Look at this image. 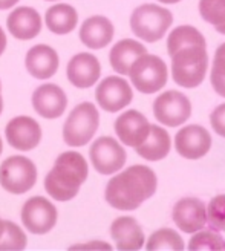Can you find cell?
<instances>
[{
	"label": "cell",
	"instance_id": "obj_2",
	"mask_svg": "<svg viewBox=\"0 0 225 251\" xmlns=\"http://www.w3.org/2000/svg\"><path fill=\"white\" fill-rule=\"evenodd\" d=\"M89 176V167L78 152H63L57 156L54 167L45 178V190L60 202H68L78 195L80 187Z\"/></svg>",
	"mask_w": 225,
	"mask_h": 251
},
{
	"label": "cell",
	"instance_id": "obj_35",
	"mask_svg": "<svg viewBox=\"0 0 225 251\" xmlns=\"http://www.w3.org/2000/svg\"><path fill=\"white\" fill-rule=\"evenodd\" d=\"M3 110V98H2V83H0V115H2Z\"/></svg>",
	"mask_w": 225,
	"mask_h": 251
},
{
	"label": "cell",
	"instance_id": "obj_29",
	"mask_svg": "<svg viewBox=\"0 0 225 251\" xmlns=\"http://www.w3.org/2000/svg\"><path fill=\"white\" fill-rule=\"evenodd\" d=\"M210 80H211V84H213V87H215V91L221 97H225V43L221 45L216 49L213 69H211Z\"/></svg>",
	"mask_w": 225,
	"mask_h": 251
},
{
	"label": "cell",
	"instance_id": "obj_23",
	"mask_svg": "<svg viewBox=\"0 0 225 251\" xmlns=\"http://www.w3.org/2000/svg\"><path fill=\"white\" fill-rule=\"evenodd\" d=\"M45 23L51 32L58 34V35H65L77 28L78 14L72 5L57 3L46 11Z\"/></svg>",
	"mask_w": 225,
	"mask_h": 251
},
{
	"label": "cell",
	"instance_id": "obj_38",
	"mask_svg": "<svg viewBox=\"0 0 225 251\" xmlns=\"http://www.w3.org/2000/svg\"><path fill=\"white\" fill-rule=\"evenodd\" d=\"M48 2H57V0H48Z\"/></svg>",
	"mask_w": 225,
	"mask_h": 251
},
{
	"label": "cell",
	"instance_id": "obj_15",
	"mask_svg": "<svg viewBox=\"0 0 225 251\" xmlns=\"http://www.w3.org/2000/svg\"><path fill=\"white\" fill-rule=\"evenodd\" d=\"M175 146H176V150L181 156L187 159H198L207 155L210 150L211 136L201 126H187L176 133Z\"/></svg>",
	"mask_w": 225,
	"mask_h": 251
},
{
	"label": "cell",
	"instance_id": "obj_11",
	"mask_svg": "<svg viewBox=\"0 0 225 251\" xmlns=\"http://www.w3.org/2000/svg\"><path fill=\"white\" fill-rule=\"evenodd\" d=\"M6 141L20 152H29L42 141V127L34 118L20 115L12 118L5 127Z\"/></svg>",
	"mask_w": 225,
	"mask_h": 251
},
{
	"label": "cell",
	"instance_id": "obj_26",
	"mask_svg": "<svg viewBox=\"0 0 225 251\" xmlns=\"http://www.w3.org/2000/svg\"><path fill=\"white\" fill-rule=\"evenodd\" d=\"M199 12L218 32L225 34V0H199Z\"/></svg>",
	"mask_w": 225,
	"mask_h": 251
},
{
	"label": "cell",
	"instance_id": "obj_24",
	"mask_svg": "<svg viewBox=\"0 0 225 251\" xmlns=\"http://www.w3.org/2000/svg\"><path fill=\"white\" fill-rule=\"evenodd\" d=\"M136 153L147 161H159L166 158L170 152V136L158 126H150V130L146 140L136 146Z\"/></svg>",
	"mask_w": 225,
	"mask_h": 251
},
{
	"label": "cell",
	"instance_id": "obj_4",
	"mask_svg": "<svg viewBox=\"0 0 225 251\" xmlns=\"http://www.w3.org/2000/svg\"><path fill=\"white\" fill-rule=\"evenodd\" d=\"M173 22L172 12L158 5H141L132 12L130 28L141 40L155 43L161 40Z\"/></svg>",
	"mask_w": 225,
	"mask_h": 251
},
{
	"label": "cell",
	"instance_id": "obj_5",
	"mask_svg": "<svg viewBox=\"0 0 225 251\" xmlns=\"http://www.w3.org/2000/svg\"><path fill=\"white\" fill-rule=\"evenodd\" d=\"M100 124V114L92 103L75 106L63 126V140L71 147H81L89 143Z\"/></svg>",
	"mask_w": 225,
	"mask_h": 251
},
{
	"label": "cell",
	"instance_id": "obj_32",
	"mask_svg": "<svg viewBox=\"0 0 225 251\" xmlns=\"http://www.w3.org/2000/svg\"><path fill=\"white\" fill-rule=\"evenodd\" d=\"M210 121H211V127H213V130L219 136L225 138V104H221L213 110V114L210 117Z\"/></svg>",
	"mask_w": 225,
	"mask_h": 251
},
{
	"label": "cell",
	"instance_id": "obj_36",
	"mask_svg": "<svg viewBox=\"0 0 225 251\" xmlns=\"http://www.w3.org/2000/svg\"><path fill=\"white\" fill-rule=\"evenodd\" d=\"M161 3H178L179 0H159Z\"/></svg>",
	"mask_w": 225,
	"mask_h": 251
},
{
	"label": "cell",
	"instance_id": "obj_7",
	"mask_svg": "<svg viewBox=\"0 0 225 251\" xmlns=\"http://www.w3.org/2000/svg\"><path fill=\"white\" fill-rule=\"evenodd\" d=\"M130 80L141 94H153L161 91L167 83V66L156 55L144 54L136 58L129 69Z\"/></svg>",
	"mask_w": 225,
	"mask_h": 251
},
{
	"label": "cell",
	"instance_id": "obj_19",
	"mask_svg": "<svg viewBox=\"0 0 225 251\" xmlns=\"http://www.w3.org/2000/svg\"><path fill=\"white\" fill-rule=\"evenodd\" d=\"M150 124L147 118L138 110H127L120 115L115 121V132L123 144L136 147L140 146L149 135Z\"/></svg>",
	"mask_w": 225,
	"mask_h": 251
},
{
	"label": "cell",
	"instance_id": "obj_1",
	"mask_svg": "<svg viewBox=\"0 0 225 251\" xmlns=\"http://www.w3.org/2000/svg\"><path fill=\"white\" fill-rule=\"evenodd\" d=\"M156 184V175L152 169L132 166L107 182L104 196L114 208L130 211L155 195Z\"/></svg>",
	"mask_w": 225,
	"mask_h": 251
},
{
	"label": "cell",
	"instance_id": "obj_16",
	"mask_svg": "<svg viewBox=\"0 0 225 251\" xmlns=\"http://www.w3.org/2000/svg\"><path fill=\"white\" fill-rule=\"evenodd\" d=\"M60 58L54 48L48 45H35L26 52L25 66L31 77L37 80H48L58 71Z\"/></svg>",
	"mask_w": 225,
	"mask_h": 251
},
{
	"label": "cell",
	"instance_id": "obj_8",
	"mask_svg": "<svg viewBox=\"0 0 225 251\" xmlns=\"http://www.w3.org/2000/svg\"><path fill=\"white\" fill-rule=\"evenodd\" d=\"M55 205L45 196H32L22 207V222L32 234H46L57 224Z\"/></svg>",
	"mask_w": 225,
	"mask_h": 251
},
{
	"label": "cell",
	"instance_id": "obj_34",
	"mask_svg": "<svg viewBox=\"0 0 225 251\" xmlns=\"http://www.w3.org/2000/svg\"><path fill=\"white\" fill-rule=\"evenodd\" d=\"M5 228H6V221L0 218V242H2L3 236H5Z\"/></svg>",
	"mask_w": 225,
	"mask_h": 251
},
{
	"label": "cell",
	"instance_id": "obj_37",
	"mask_svg": "<svg viewBox=\"0 0 225 251\" xmlns=\"http://www.w3.org/2000/svg\"><path fill=\"white\" fill-rule=\"evenodd\" d=\"M3 152V143H2V138H0V155Z\"/></svg>",
	"mask_w": 225,
	"mask_h": 251
},
{
	"label": "cell",
	"instance_id": "obj_9",
	"mask_svg": "<svg viewBox=\"0 0 225 251\" xmlns=\"http://www.w3.org/2000/svg\"><path fill=\"white\" fill-rule=\"evenodd\" d=\"M94 169L101 175H114L126 164V150L110 136H100L89 150Z\"/></svg>",
	"mask_w": 225,
	"mask_h": 251
},
{
	"label": "cell",
	"instance_id": "obj_22",
	"mask_svg": "<svg viewBox=\"0 0 225 251\" xmlns=\"http://www.w3.org/2000/svg\"><path fill=\"white\" fill-rule=\"evenodd\" d=\"M144 54H147V49L140 42L124 39L112 48L109 54V61L114 71L121 75H127L132 63Z\"/></svg>",
	"mask_w": 225,
	"mask_h": 251
},
{
	"label": "cell",
	"instance_id": "obj_20",
	"mask_svg": "<svg viewBox=\"0 0 225 251\" xmlns=\"http://www.w3.org/2000/svg\"><path fill=\"white\" fill-rule=\"evenodd\" d=\"M114 39V25L107 17L92 16L86 19L80 28V40L91 49L106 48Z\"/></svg>",
	"mask_w": 225,
	"mask_h": 251
},
{
	"label": "cell",
	"instance_id": "obj_6",
	"mask_svg": "<svg viewBox=\"0 0 225 251\" xmlns=\"http://www.w3.org/2000/svg\"><path fill=\"white\" fill-rule=\"evenodd\" d=\"M37 182V167L34 161L14 155L0 164V185L8 193L23 195L29 192Z\"/></svg>",
	"mask_w": 225,
	"mask_h": 251
},
{
	"label": "cell",
	"instance_id": "obj_10",
	"mask_svg": "<svg viewBox=\"0 0 225 251\" xmlns=\"http://www.w3.org/2000/svg\"><path fill=\"white\" fill-rule=\"evenodd\" d=\"M153 114L159 123L169 126V127H176L190 118L192 104L184 94L167 91L155 100Z\"/></svg>",
	"mask_w": 225,
	"mask_h": 251
},
{
	"label": "cell",
	"instance_id": "obj_28",
	"mask_svg": "<svg viewBox=\"0 0 225 251\" xmlns=\"http://www.w3.org/2000/svg\"><path fill=\"white\" fill-rule=\"evenodd\" d=\"M28 239L26 234L19 227L16 222L6 221V228H5V236L2 242H0V250H23L26 248Z\"/></svg>",
	"mask_w": 225,
	"mask_h": 251
},
{
	"label": "cell",
	"instance_id": "obj_12",
	"mask_svg": "<svg viewBox=\"0 0 225 251\" xmlns=\"http://www.w3.org/2000/svg\"><path fill=\"white\" fill-rule=\"evenodd\" d=\"M97 103L106 112H118L126 107L133 98L129 83L120 77H107L98 84L95 91Z\"/></svg>",
	"mask_w": 225,
	"mask_h": 251
},
{
	"label": "cell",
	"instance_id": "obj_30",
	"mask_svg": "<svg viewBox=\"0 0 225 251\" xmlns=\"http://www.w3.org/2000/svg\"><path fill=\"white\" fill-rule=\"evenodd\" d=\"M207 221L216 231H225V195H219L210 201L207 208Z\"/></svg>",
	"mask_w": 225,
	"mask_h": 251
},
{
	"label": "cell",
	"instance_id": "obj_25",
	"mask_svg": "<svg viewBox=\"0 0 225 251\" xmlns=\"http://www.w3.org/2000/svg\"><path fill=\"white\" fill-rule=\"evenodd\" d=\"M193 45L205 46L202 34L193 26H178L176 29H173L170 32L167 39V49L170 55H173L175 52L185 46H193Z\"/></svg>",
	"mask_w": 225,
	"mask_h": 251
},
{
	"label": "cell",
	"instance_id": "obj_13",
	"mask_svg": "<svg viewBox=\"0 0 225 251\" xmlns=\"http://www.w3.org/2000/svg\"><path fill=\"white\" fill-rule=\"evenodd\" d=\"M32 107L40 117L46 120H55L65 114L68 107V97L60 86L46 83L34 91Z\"/></svg>",
	"mask_w": 225,
	"mask_h": 251
},
{
	"label": "cell",
	"instance_id": "obj_27",
	"mask_svg": "<svg viewBox=\"0 0 225 251\" xmlns=\"http://www.w3.org/2000/svg\"><path fill=\"white\" fill-rule=\"evenodd\" d=\"M147 250H184L181 236L170 228H162L155 231L147 242Z\"/></svg>",
	"mask_w": 225,
	"mask_h": 251
},
{
	"label": "cell",
	"instance_id": "obj_33",
	"mask_svg": "<svg viewBox=\"0 0 225 251\" xmlns=\"http://www.w3.org/2000/svg\"><path fill=\"white\" fill-rule=\"evenodd\" d=\"M20 0H0V9H9L14 5H17Z\"/></svg>",
	"mask_w": 225,
	"mask_h": 251
},
{
	"label": "cell",
	"instance_id": "obj_17",
	"mask_svg": "<svg viewBox=\"0 0 225 251\" xmlns=\"http://www.w3.org/2000/svg\"><path fill=\"white\" fill-rule=\"evenodd\" d=\"M173 221L184 233H196L207 222V208L202 201L184 198L173 207Z\"/></svg>",
	"mask_w": 225,
	"mask_h": 251
},
{
	"label": "cell",
	"instance_id": "obj_3",
	"mask_svg": "<svg viewBox=\"0 0 225 251\" xmlns=\"http://www.w3.org/2000/svg\"><path fill=\"white\" fill-rule=\"evenodd\" d=\"M208 65L205 46H185L172 55V75L182 87H196L204 81Z\"/></svg>",
	"mask_w": 225,
	"mask_h": 251
},
{
	"label": "cell",
	"instance_id": "obj_21",
	"mask_svg": "<svg viewBox=\"0 0 225 251\" xmlns=\"http://www.w3.org/2000/svg\"><path fill=\"white\" fill-rule=\"evenodd\" d=\"M110 236L118 250H140L144 245V231L136 219L121 216L110 225Z\"/></svg>",
	"mask_w": 225,
	"mask_h": 251
},
{
	"label": "cell",
	"instance_id": "obj_18",
	"mask_svg": "<svg viewBox=\"0 0 225 251\" xmlns=\"http://www.w3.org/2000/svg\"><path fill=\"white\" fill-rule=\"evenodd\" d=\"M6 28L17 40H32L42 31V17L31 6H19L8 16Z\"/></svg>",
	"mask_w": 225,
	"mask_h": 251
},
{
	"label": "cell",
	"instance_id": "obj_31",
	"mask_svg": "<svg viewBox=\"0 0 225 251\" xmlns=\"http://www.w3.org/2000/svg\"><path fill=\"white\" fill-rule=\"evenodd\" d=\"M190 250H225V241L213 231L196 233L189 244Z\"/></svg>",
	"mask_w": 225,
	"mask_h": 251
},
{
	"label": "cell",
	"instance_id": "obj_14",
	"mask_svg": "<svg viewBox=\"0 0 225 251\" xmlns=\"http://www.w3.org/2000/svg\"><path fill=\"white\" fill-rule=\"evenodd\" d=\"M101 75V65L95 55L80 52L75 54L66 68V77L69 83L78 89H87L92 87Z\"/></svg>",
	"mask_w": 225,
	"mask_h": 251
}]
</instances>
